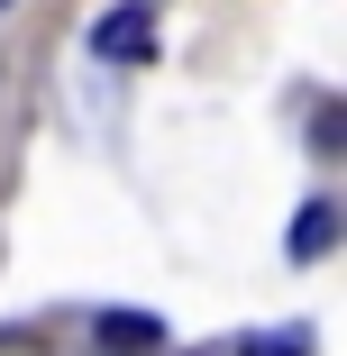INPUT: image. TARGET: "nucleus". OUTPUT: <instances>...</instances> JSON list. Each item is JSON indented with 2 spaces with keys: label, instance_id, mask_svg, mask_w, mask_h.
Wrapping results in <instances>:
<instances>
[{
  "label": "nucleus",
  "instance_id": "obj_1",
  "mask_svg": "<svg viewBox=\"0 0 347 356\" xmlns=\"http://www.w3.org/2000/svg\"><path fill=\"white\" fill-rule=\"evenodd\" d=\"M92 46H101V64H147V55H156V19H147V10H110Z\"/></svg>",
  "mask_w": 347,
  "mask_h": 356
},
{
  "label": "nucleus",
  "instance_id": "obj_2",
  "mask_svg": "<svg viewBox=\"0 0 347 356\" xmlns=\"http://www.w3.org/2000/svg\"><path fill=\"white\" fill-rule=\"evenodd\" d=\"M92 338H101V356H147V347L165 338V320H156V311H101Z\"/></svg>",
  "mask_w": 347,
  "mask_h": 356
},
{
  "label": "nucleus",
  "instance_id": "obj_3",
  "mask_svg": "<svg viewBox=\"0 0 347 356\" xmlns=\"http://www.w3.org/2000/svg\"><path fill=\"white\" fill-rule=\"evenodd\" d=\"M329 247H338V201H311L293 220V265H320Z\"/></svg>",
  "mask_w": 347,
  "mask_h": 356
},
{
  "label": "nucleus",
  "instance_id": "obj_4",
  "mask_svg": "<svg viewBox=\"0 0 347 356\" xmlns=\"http://www.w3.org/2000/svg\"><path fill=\"white\" fill-rule=\"evenodd\" d=\"M238 356H311V347H302V329H274V338H247Z\"/></svg>",
  "mask_w": 347,
  "mask_h": 356
},
{
  "label": "nucleus",
  "instance_id": "obj_5",
  "mask_svg": "<svg viewBox=\"0 0 347 356\" xmlns=\"http://www.w3.org/2000/svg\"><path fill=\"white\" fill-rule=\"evenodd\" d=\"M0 10H10V0H0Z\"/></svg>",
  "mask_w": 347,
  "mask_h": 356
}]
</instances>
